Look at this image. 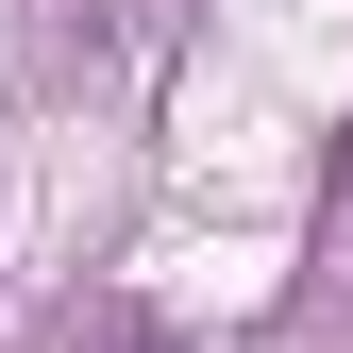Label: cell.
Here are the masks:
<instances>
[{"label": "cell", "instance_id": "7a4b0ae2", "mask_svg": "<svg viewBox=\"0 0 353 353\" xmlns=\"http://www.w3.org/2000/svg\"><path fill=\"white\" fill-rule=\"evenodd\" d=\"M336 168H353V152H336Z\"/></svg>", "mask_w": 353, "mask_h": 353}, {"label": "cell", "instance_id": "6da1fadb", "mask_svg": "<svg viewBox=\"0 0 353 353\" xmlns=\"http://www.w3.org/2000/svg\"><path fill=\"white\" fill-rule=\"evenodd\" d=\"M118 353H185V336H118Z\"/></svg>", "mask_w": 353, "mask_h": 353}]
</instances>
